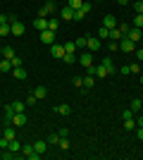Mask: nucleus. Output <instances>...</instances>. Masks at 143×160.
Returning a JSON list of instances; mask_svg holds the SVG:
<instances>
[{"instance_id":"nucleus-1","label":"nucleus","mask_w":143,"mask_h":160,"mask_svg":"<svg viewBox=\"0 0 143 160\" xmlns=\"http://www.w3.org/2000/svg\"><path fill=\"white\" fill-rule=\"evenodd\" d=\"M10 19H12V22H10V33H12V36H21V33L26 31V27H24L14 14H10Z\"/></svg>"},{"instance_id":"nucleus-2","label":"nucleus","mask_w":143,"mask_h":160,"mask_svg":"<svg viewBox=\"0 0 143 160\" xmlns=\"http://www.w3.org/2000/svg\"><path fill=\"white\" fill-rule=\"evenodd\" d=\"M55 10H57L55 0H45V2H43V7L38 10V17H50V14H55Z\"/></svg>"},{"instance_id":"nucleus-3","label":"nucleus","mask_w":143,"mask_h":160,"mask_svg":"<svg viewBox=\"0 0 143 160\" xmlns=\"http://www.w3.org/2000/svg\"><path fill=\"white\" fill-rule=\"evenodd\" d=\"M119 50H124V53H134V50H136V43H134L129 36H122V41H119Z\"/></svg>"},{"instance_id":"nucleus-4","label":"nucleus","mask_w":143,"mask_h":160,"mask_svg":"<svg viewBox=\"0 0 143 160\" xmlns=\"http://www.w3.org/2000/svg\"><path fill=\"white\" fill-rule=\"evenodd\" d=\"M124 36H129L134 43H141V41H143V29H138V27H129V31L124 33Z\"/></svg>"},{"instance_id":"nucleus-5","label":"nucleus","mask_w":143,"mask_h":160,"mask_svg":"<svg viewBox=\"0 0 143 160\" xmlns=\"http://www.w3.org/2000/svg\"><path fill=\"white\" fill-rule=\"evenodd\" d=\"M100 38H98V36H86V48H88L91 53H95V50H100Z\"/></svg>"},{"instance_id":"nucleus-6","label":"nucleus","mask_w":143,"mask_h":160,"mask_svg":"<svg viewBox=\"0 0 143 160\" xmlns=\"http://www.w3.org/2000/svg\"><path fill=\"white\" fill-rule=\"evenodd\" d=\"M21 155L29 158V160H38V158H41V153H36L34 146H21Z\"/></svg>"},{"instance_id":"nucleus-7","label":"nucleus","mask_w":143,"mask_h":160,"mask_svg":"<svg viewBox=\"0 0 143 160\" xmlns=\"http://www.w3.org/2000/svg\"><path fill=\"white\" fill-rule=\"evenodd\" d=\"M79 62H81V67H86V69H88V67H93V53H91V50L81 53V55H79Z\"/></svg>"},{"instance_id":"nucleus-8","label":"nucleus","mask_w":143,"mask_h":160,"mask_svg":"<svg viewBox=\"0 0 143 160\" xmlns=\"http://www.w3.org/2000/svg\"><path fill=\"white\" fill-rule=\"evenodd\" d=\"M41 41L45 43V46H53V43H55V31H50V29L41 31Z\"/></svg>"},{"instance_id":"nucleus-9","label":"nucleus","mask_w":143,"mask_h":160,"mask_svg":"<svg viewBox=\"0 0 143 160\" xmlns=\"http://www.w3.org/2000/svg\"><path fill=\"white\" fill-rule=\"evenodd\" d=\"M50 53H53V58H64V55H67V50H64V46H57V43H53V46H50Z\"/></svg>"},{"instance_id":"nucleus-10","label":"nucleus","mask_w":143,"mask_h":160,"mask_svg":"<svg viewBox=\"0 0 143 160\" xmlns=\"http://www.w3.org/2000/svg\"><path fill=\"white\" fill-rule=\"evenodd\" d=\"M119 72H122V74H138V62H129V65H124Z\"/></svg>"},{"instance_id":"nucleus-11","label":"nucleus","mask_w":143,"mask_h":160,"mask_svg":"<svg viewBox=\"0 0 143 160\" xmlns=\"http://www.w3.org/2000/svg\"><path fill=\"white\" fill-rule=\"evenodd\" d=\"M12 124H14V127H24V124H26V115H24V112H14Z\"/></svg>"},{"instance_id":"nucleus-12","label":"nucleus","mask_w":143,"mask_h":160,"mask_svg":"<svg viewBox=\"0 0 143 160\" xmlns=\"http://www.w3.org/2000/svg\"><path fill=\"white\" fill-rule=\"evenodd\" d=\"M102 27H105V29H115V27H117V17L105 14V17H102Z\"/></svg>"},{"instance_id":"nucleus-13","label":"nucleus","mask_w":143,"mask_h":160,"mask_svg":"<svg viewBox=\"0 0 143 160\" xmlns=\"http://www.w3.org/2000/svg\"><path fill=\"white\" fill-rule=\"evenodd\" d=\"M60 14H62V19H67V22H74V10H72V7H62L60 10Z\"/></svg>"},{"instance_id":"nucleus-14","label":"nucleus","mask_w":143,"mask_h":160,"mask_svg":"<svg viewBox=\"0 0 143 160\" xmlns=\"http://www.w3.org/2000/svg\"><path fill=\"white\" fill-rule=\"evenodd\" d=\"M34 148H36V153H45V151H48V141L45 139H41V141H36V143H34Z\"/></svg>"},{"instance_id":"nucleus-15","label":"nucleus","mask_w":143,"mask_h":160,"mask_svg":"<svg viewBox=\"0 0 143 160\" xmlns=\"http://www.w3.org/2000/svg\"><path fill=\"white\" fill-rule=\"evenodd\" d=\"M34 27L38 29V31H45L48 29V17H38V19L34 22Z\"/></svg>"},{"instance_id":"nucleus-16","label":"nucleus","mask_w":143,"mask_h":160,"mask_svg":"<svg viewBox=\"0 0 143 160\" xmlns=\"http://www.w3.org/2000/svg\"><path fill=\"white\" fill-rule=\"evenodd\" d=\"M12 77L14 79H26V69L24 67H12Z\"/></svg>"},{"instance_id":"nucleus-17","label":"nucleus","mask_w":143,"mask_h":160,"mask_svg":"<svg viewBox=\"0 0 143 160\" xmlns=\"http://www.w3.org/2000/svg\"><path fill=\"white\" fill-rule=\"evenodd\" d=\"M100 65L105 67V69H107L110 74L115 72V65H112V58H110V55H107V58H102V60H100Z\"/></svg>"},{"instance_id":"nucleus-18","label":"nucleus","mask_w":143,"mask_h":160,"mask_svg":"<svg viewBox=\"0 0 143 160\" xmlns=\"http://www.w3.org/2000/svg\"><path fill=\"white\" fill-rule=\"evenodd\" d=\"M31 93H34L36 98L41 100V98H45V96H48V88H45V86H36L34 91H31Z\"/></svg>"},{"instance_id":"nucleus-19","label":"nucleus","mask_w":143,"mask_h":160,"mask_svg":"<svg viewBox=\"0 0 143 160\" xmlns=\"http://www.w3.org/2000/svg\"><path fill=\"white\" fill-rule=\"evenodd\" d=\"M7 148H10L12 153H21V143H19L17 139H12V141H10V143H7Z\"/></svg>"},{"instance_id":"nucleus-20","label":"nucleus","mask_w":143,"mask_h":160,"mask_svg":"<svg viewBox=\"0 0 143 160\" xmlns=\"http://www.w3.org/2000/svg\"><path fill=\"white\" fill-rule=\"evenodd\" d=\"M0 72H12V62L7 60V58H2V60H0Z\"/></svg>"},{"instance_id":"nucleus-21","label":"nucleus","mask_w":143,"mask_h":160,"mask_svg":"<svg viewBox=\"0 0 143 160\" xmlns=\"http://www.w3.org/2000/svg\"><path fill=\"white\" fill-rule=\"evenodd\" d=\"M55 112H57V115H69V112H72V108H69L67 103H62V105L55 108Z\"/></svg>"},{"instance_id":"nucleus-22","label":"nucleus","mask_w":143,"mask_h":160,"mask_svg":"<svg viewBox=\"0 0 143 160\" xmlns=\"http://www.w3.org/2000/svg\"><path fill=\"white\" fill-rule=\"evenodd\" d=\"M122 36H124V33L122 31H119V29H110V41H122Z\"/></svg>"},{"instance_id":"nucleus-23","label":"nucleus","mask_w":143,"mask_h":160,"mask_svg":"<svg viewBox=\"0 0 143 160\" xmlns=\"http://www.w3.org/2000/svg\"><path fill=\"white\" fill-rule=\"evenodd\" d=\"M93 86H95V77L86 74V77H83V88H93Z\"/></svg>"},{"instance_id":"nucleus-24","label":"nucleus","mask_w":143,"mask_h":160,"mask_svg":"<svg viewBox=\"0 0 143 160\" xmlns=\"http://www.w3.org/2000/svg\"><path fill=\"white\" fill-rule=\"evenodd\" d=\"M24 108H26L24 100H14V103H12V110H14V112H24Z\"/></svg>"},{"instance_id":"nucleus-25","label":"nucleus","mask_w":143,"mask_h":160,"mask_svg":"<svg viewBox=\"0 0 143 160\" xmlns=\"http://www.w3.org/2000/svg\"><path fill=\"white\" fill-rule=\"evenodd\" d=\"M124 129H126V132H134V129H136V120H134V117L124 120Z\"/></svg>"},{"instance_id":"nucleus-26","label":"nucleus","mask_w":143,"mask_h":160,"mask_svg":"<svg viewBox=\"0 0 143 160\" xmlns=\"http://www.w3.org/2000/svg\"><path fill=\"white\" fill-rule=\"evenodd\" d=\"M2 55H5L7 60H12V58H17V55H14V48H12V46H5V48H2Z\"/></svg>"},{"instance_id":"nucleus-27","label":"nucleus","mask_w":143,"mask_h":160,"mask_svg":"<svg viewBox=\"0 0 143 160\" xmlns=\"http://www.w3.org/2000/svg\"><path fill=\"white\" fill-rule=\"evenodd\" d=\"M131 110H134V112H138V110H141V108H143V100L141 98H134V100H131Z\"/></svg>"},{"instance_id":"nucleus-28","label":"nucleus","mask_w":143,"mask_h":160,"mask_svg":"<svg viewBox=\"0 0 143 160\" xmlns=\"http://www.w3.org/2000/svg\"><path fill=\"white\" fill-rule=\"evenodd\" d=\"M45 141H48V146H57L60 143V134H50Z\"/></svg>"},{"instance_id":"nucleus-29","label":"nucleus","mask_w":143,"mask_h":160,"mask_svg":"<svg viewBox=\"0 0 143 160\" xmlns=\"http://www.w3.org/2000/svg\"><path fill=\"white\" fill-rule=\"evenodd\" d=\"M2 136L12 141V139H14V124H10V127H5V132H2Z\"/></svg>"},{"instance_id":"nucleus-30","label":"nucleus","mask_w":143,"mask_h":160,"mask_svg":"<svg viewBox=\"0 0 143 160\" xmlns=\"http://www.w3.org/2000/svg\"><path fill=\"white\" fill-rule=\"evenodd\" d=\"M48 29H50V31H57V29H60V22L55 19V17H53V19H48Z\"/></svg>"},{"instance_id":"nucleus-31","label":"nucleus","mask_w":143,"mask_h":160,"mask_svg":"<svg viewBox=\"0 0 143 160\" xmlns=\"http://www.w3.org/2000/svg\"><path fill=\"white\" fill-rule=\"evenodd\" d=\"M64 50H67V53H72V55H76V43H74V41L64 43Z\"/></svg>"},{"instance_id":"nucleus-32","label":"nucleus","mask_w":143,"mask_h":160,"mask_svg":"<svg viewBox=\"0 0 143 160\" xmlns=\"http://www.w3.org/2000/svg\"><path fill=\"white\" fill-rule=\"evenodd\" d=\"M67 5L72 7V10H81V5H83V0H69Z\"/></svg>"},{"instance_id":"nucleus-33","label":"nucleus","mask_w":143,"mask_h":160,"mask_svg":"<svg viewBox=\"0 0 143 160\" xmlns=\"http://www.w3.org/2000/svg\"><path fill=\"white\" fill-rule=\"evenodd\" d=\"M74 60H79V55H72V53H67L64 58H62V62H67V65H72Z\"/></svg>"},{"instance_id":"nucleus-34","label":"nucleus","mask_w":143,"mask_h":160,"mask_svg":"<svg viewBox=\"0 0 143 160\" xmlns=\"http://www.w3.org/2000/svg\"><path fill=\"white\" fill-rule=\"evenodd\" d=\"M98 38H110V29L100 27V29H98Z\"/></svg>"},{"instance_id":"nucleus-35","label":"nucleus","mask_w":143,"mask_h":160,"mask_svg":"<svg viewBox=\"0 0 143 160\" xmlns=\"http://www.w3.org/2000/svg\"><path fill=\"white\" fill-rule=\"evenodd\" d=\"M131 27H138V29H143V14H136L134 17V24Z\"/></svg>"},{"instance_id":"nucleus-36","label":"nucleus","mask_w":143,"mask_h":160,"mask_svg":"<svg viewBox=\"0 0 143 160\" xmlns=\"http://www.w3.org/2000/svg\"><path fill=\"white\" fill-rule=\"evenodd\" d=\"M107 50H110V53L119 50V41H110V43H107Z\"/></svg>"},{"instance_id":"nucleus-37","label":"nucleus","mask_w":143,"mask_h":160,"mask_svg":"<svg viewBox=\"0 0 143 160\" xmlns=\"http://www.w3.org/2000/svg\"><path fill=\"white\" fill-rule=\"evenodd\" d=\"M83 17H86V12H83V10H74V22H81Z\"/></svg>"},{"instance_id":"nucleus-38","label":"nucleus","mask_w":143,"mask_h":160,"mask_svg":"<svg viewBox=\"0 0 143 160\" xmlns=\"http://www.w3.org/2000/svg\"><path fill=\"white\" fill-rule=\"evenodd\" d=\"M134 10H136V14H143V0H136V2H134Z\"/></svg>"},{"instance_id":"nucleus-39","label":"nucleus","mask_w":143,"mask_h":160,"mask_svg":"<svg viewBox=\"0 0 143 160\" xmlns=\"http://www.w3.org/2000/svg\"><path fill=\"white\" fill-rule=\"evenodd\" d=\"M72 84L81 88V86H83V77H72Z\"/></svg>"},{"instance_id":"nucleus-40","label":"nucleus","mask_w":143,"mask_h":160,"mask_svg":"<svg viewBox=\"0 0 143 160\" xmlns=\"http://www.w3.org/2000/svg\"><path fill=\"white\" fill-rule=\"evenodd\" d=\"M60 148H69V139L67 136H60V143H57Z\"/></svg>"},{"instance_id":"nucleus-41","label":"nucleus","mask_w":143,"mask_h":160,"mask_svg":"<svg viewBox=\"0 0 143 160\" xmlns=\"http://www.w3.org/2000/svg\"><path fill=\"white\" fill-rule=\"evenodd\" d=\"M134 115H136V112H134L131 108H126V110H124V112H122V117H124V120H129V117H134Z\"/></svg>"},{"instance_id":"nucleus-42","label":"nucleus","mask_w":143,"mask_h":160,"mask_svg":"<svg viewBox=\"0 0 143 160\" xmlns=\"http://www.w3.org/2000/svg\"><path fill=\"white\" fill-rule=\"evenodd\" d=\"M10 33V24H0V36H7Z\"/></svg>"},{"instance_id":"nucleus-43","label":"nucleus","mask_w":143,"mask_h":160,"mask_svg":"<svg viewBox=\"0 0 143 160\" xmlns=\"http://www.w3.org/2000/svg\"><path fill=\"white\" fill-rule=\"evenodd\" d=\"M134 55H136V60H141V62H143V46H141V48H136V50H134Z\"/></svg>"},{"instance_id":"nucleus-44","label":"nucleus","mask_w":143,"mask_h":160,"mask_svg":"<svg viewBox=\"0 0 143 160\" xmlns=\"http://www.w3.org/2000/svg\"><path fill=\"white\" fill-rule=\"evenodd\" d=\"M7 143H10V139H5V136H0V148H2V151H7Z\"/></svg>"},{"instance_id":"nucleus-45","label":"nucleus","mask_w":143,"mask_h":160,"mask_svg":"<svg viewBox=\"0 0 143 160\" xmlns=\"http://www.w3.org/2000/svg\"><path fill=\"white\" fill-rule=\"evenodd\" d=\"M74 43H76V48H86V36H83V38H76Z\"/></svg>"},{"instance_id":"nucleus-46","label":"nucleus","mask_w":143,"mask_h":160,"mask_svg":"<svg viewBox=\"0 0 143 160\" xmlns=\"http://www.w3.org/2000/svg\"><path fill=\"white\" fill-rule=\"evenodd\" d=\"M10 22H12V19H10V14H0V24H10Z\"/></svg>"},{"instance_id":"nucleus-47","label":"nucleus","mask_w":143,"mask_h":160,"mask_svg":"<svg viewBox=\"0 0 143 160\" xmlns=\"http://www.w3.org/2000/svg\"><path fill=\"white\" fill-rule=\"evenodd\" d=\"M12 151H10V148H7V153H0V158H2V160H10V158H12Z\"/></svg>"},{"instance_id":"nucleus-48","label":"nucleus","mask_w":143,"mask_h":160,"mask_svg":"<svg viewBox=\"0 0 143 160\" xmlns=\"http://www.w3.org/2000/svg\"><path fill=\"white\" fill-rule=\"evenodd\" d=\"M36 100H38V98H36V96H34V93H29V98H26V105H34Z\"/></svg>"},{"instance_id":"nucleus-49","label":"nucleus","mask_w":143,"mask_h":160,"mask_svg":"<svg viewBox=\"0 0 143 160\" xmlns=\"http://www.w3.org/2000/svg\"><path fill=\"white\" fill-rule=\"evenodd\" d=\"M10 62H12V67H21V58H12Z\"/></svg>"},{"instance_id":"nucleus-50","label":"nucleus","mask_w":143,"mask_h":160,"mask_svg":"<svg viewBox=\"0 0 143 160\" xmlns=\"http://www.w3.org/2000/svg\"><path fill=\"white\" fill-rule=\"evenodd\" d=\"M134 132H136V136H138V139L143 141V127H136V129H134Z\"/></svg>"},{"instance_id":"nucleus-51","label":"nucleus","mask_w":143,"mask_h":160,"mask_svg":"<svg viewBox=\"0 0 143 160\" xmlns=\"http://www.w3.org/2000/svg\"><path fill=\"white\" fill-rule=\"evenodd\" d=\"M81 10H83L86 14H88V12H91V2H83V5H81Z\"/></svg>"},{"instance_id":"nucleus-52","label":"nucleus","mask_w":143,"mask_h":160,"mask_svg":"<svg viewBox=\"0 0 143 160\" xmlns=\"http://www.w3.org/2000/svg\"><path fill=\"white\" fill-rule=\"evenodd\" d=\"M136 127H143V115H138V117H136Z\"/></svg>"},{"instance_id":"nucleus-53","label":"nucleus","mask_w":143,"mask_h":160,"mask_svg":"<svg viewBox=\"0 0 143 160\" xmlns=\"http://www.w3.org/2000/svg\"><path fill=\"white\" fill-rule=\"evenodd\" d=\"M117 2H119V5H129V0H117Z\"/></svg>"},{"instance_id":"nucleus-54","label":"nucleus","mask_w":143,"mask_h":160,"mask_svg":"<svg viewBox=\"0 0 143 160\" xmlns=\"http://www.w3.org/2000/svg\"><path fill=\"white\" fill-rule=\"evenodd\" d=\"M141 84H143V74H141Z\"/></svg>"},{"instance_id":"nucleus-55","label":"nucleus","mask_w":143,"mask_h":160,"mask_svg":"<svg viewBox=\"0 0 143 160\" xmlns=\"http://www.w3.org/2000/svg\"><path fill=\"white\" fill-rule=\"evenodd\" d=\"M0 55H2V48H0Z\"/></svg>"}]
</instances>
